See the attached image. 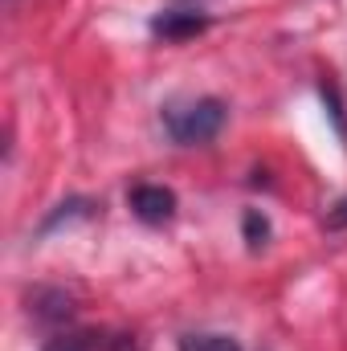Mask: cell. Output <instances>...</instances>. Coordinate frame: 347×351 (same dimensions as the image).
<instances>
[{"mask_svg":"<svg viewBox=\"0 0 347 351\" xmlns=\"http://www.w3.org/2000/svg\"><path fill=\"white\" fill-rule=\"evenodd\" d=\"M225 102L221 98H172L160 110V123L168 131V139L180 147H200L213 143L225 127Z\"/></svg>","mask_w":347,"mask_h":351,"instance_id":"obj_1","label":"cell"},{"mask_svg":"<svg viewBox=\"0 0 347 351\" xmlns=\"http://www.w3.org/2000/svg\"><path fill=\"white\" fill-rule=\"evenodd\" d=\"M127 204L143 225H168L176 217V192L164 184H135L127 192Z\"/></svg>","mask_w":347,"mask_h":351,"instance_id":"obj_2","label":"cell"},{"mask_svg":"<svg viewBox=\"0 0 347 351\" xmlns=\"http://www.w3.org/2000/svg\"><path fill=\"white\" fill-rule=\"evenodd\" d=\"M45 351H139L131 335H98V331H70L49 339Z\"/></svg>","mask_w":347,"mask_h":351,"instance_id":"obj_3","label":"cell"},{"mask_svg":"<svg viewBox=\"0 0 347 351\" xmlns=\"http://www.w3.org/2000/svg\"><path fill=\"white\" fill-rule=\"evenodd\" d=\"M204 29H208V16H200L192 8H164L152 16V33L164 41H184V37H196Z\"/></svg>","mask_w":347,"mask_h":351,"instance_id":"obj_4","label":"cell"},{"mask_svg":"<svg viewBox=\"0 0 347 351\" xmlns=\"http://www.w3.org/2000/svg\"><path fill=\"white\" fill-rule=\"evenodd\" d=\"M29 311H33L41 323H70V315H74V298L62 294V290H37V294L29 298Z\"/></svg>","mask_w":347,"mask_h":351,"instance_id":"obj_5","label":"cell"},{"mask_svg":"<svg viewBox=\"0 0 347 351\" xmlns=\"http://www.w3.org/2000/svg\"><path fill=\"white\" fill-rule=\"evenodd\" d=\"M180 351H241L233 335H221V331H192V335H180Z\"/></svg>","mask_w":347,"mask_h":351,"instance_id":"obj_6","label":"cell"},{"mask_svg":"<svg viewBox=\"0 0 347 351\" xmlns=\"http://www.w3.org/2000/svg\"><path fill=\"white\" fill-rule=\"evenodd\" d=\"M246 241H250V250H261L270 241V217L258 213V208L246 213Z\"/></svg>","mask_w":347,"mask_h":351,"instance_id":"obj_7","label":"cell"},{"mask_svg":"<svg viewBox=\"0 0 347 351\" xmlns=\"http://www.w3.org/2000/svg\"><path fill=\"white\" fill-rule=\"evenodd\" d=\"M327 225H331V229H344V225H347V200L339 204V213H331V217H327Z\"/></svg>","mask_w":347,"mask_h":351,"instance_id":"obj_8","label":"cell"}]
</instances>
